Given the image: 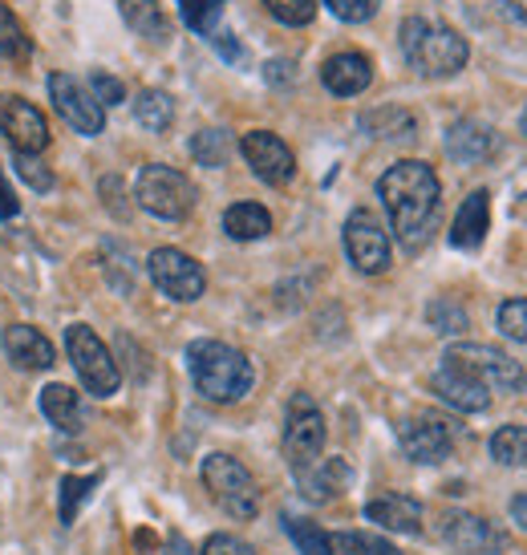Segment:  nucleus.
I'll return each mask as SVG.
<instances>
[{"label":"nucleus","mask_w":527,"mask_h":555,"mask_svg":"<svg viewBox=\"0 0 527 555\" xmlns=\"http://www.w3.org/2000/svg\"><path fill=\"white\" fill-rule=\"evenodd\" d=\"M377 199L389 216V232L398 235L406 251H419L438 223V207H442V183L430 163L422 158H402L386 167L377 179Z\"/></svg>","instance_id":"f257e3e1"},{"label":"nucleus","mask_w":527,"mask_h":555,"mask_svg":"<svg viewBox=\"0 0 527 555\" xmlns=\"http://www.w3.org/2000/svg\"><path fill=\"white\" fill-rule=\"evenodd\" d=\"M187 370H191L195 389L216 405H232V401L248 398L256 386V365L248 357L211 337L187 345Z\"/></svg>","instance_id":"f03ea898"},{"label":"nucleus","mask_w":527,"mask_h":555,"mask_svg":"<svg viewBox=\"0 0 527 555\" xmlns=\"http://www.w3.org/2000/svg\"><path fill=\"white\" fill-rule=\"evenodd\" d=\"M398 46H402V57L410 62V69L430 81L463 74L466 57H471L463 33L450 29V25H435L426 16H406L402 29H398Z\"/></svg>","instance_id":"7ed1b4c3"},{"label":"nucleus","mask_w":527,"mask_h":555,"mask_svg":"<svg viewBox=\"0 0 527 555\" xmlns=\"http://www.w3.org/2000/svg\"><path fill=\"white\" fill-rule=\"evenodd\" d=\"M134 199L146 216L155 219H187L195 211V199H200V191L195 183L187 179L183 170L167 167V163H146L139 170V179H134Z\"/></svg>","instance_id":"20e7f679"},{"label":"nucleus","mask_w":527,"mask_h":555,"mask_svg":"<svg viewBox=\"0 0 527 555\" xmlns=\"http://www.w3.org/2000/svg\"><path fill=\"white\" fill-rule=\"evenodd\" d=\"M200 475H203L207 494H211L232 519L244 524V519H256V515H260V487H256L252 470L240 463V459H232V454H207Z\"/></svg>","instance_id":"39448f33"},{"label":"nucleus","mask_w":527,"mask_h":555,"mask_svg":"<svg viewBox=\"0 0 527 555\" xmlns=\"http://www.w3.org/2000/svg\"><path fill=\"white\" fill-rule=\"evenodd\" d=\"M65 353L74 361V370H78L86 393H93V398H114V393H118L123 370H118L114 353L102 345V337L93 333L90 324H69V328H65Z\"/></svg>","instance_id":"423d86ee"},{"label":"nucleus","mask_w":527,"mask_h":555,"mask_svg":"<svg viewBox=\"0 0 527 555\" xmlns=\"http://www.w3.org/2000/svg\"><path fill=\"white\" fill-rule=\"evenodd\" d=\"M325 438H329V430H325L321 405H317L309 393H293V398H288V410H284V459L293 466V475L321 463Z\"/></svg>","instance_id":"0eeeda50"},{"label":"nucleus","mask_w":527,"mask_h":555,"mask_svg":"<svg viewBox=\"0 0 527 555\" xmlns=\"http://www.w3.org/2000/svg\"><path fill=\"white\" fill-rule=\"evenodd\" d=\"M442 361L450 365H459L466 370L471 377H479L487 389H496V393H524L527 389V373L524 365L507 357L503 349L496 345H479V340H459V345H450Z\"/></svg>","instance_id":"6e6552de"},{"label":"nucleus","mask_w":527,"mask_h":555,"mask_svg":"<svg viewBox=\"0 0 527 555\" xmlns=\"http://www.w3.org/2000/svg\"><path fill=\"white\" fill-rule=\"evenodd\" d=\"M46 90L53 109L62 114V122L69 130H78L81 139H98L106 130V109L90 93V86H81V78H74V74H49Z\"/></svg>","instance_id":"1a4fd4ad"},{"label":"nucleus","mask_w":527,"mask_h":555,"mask_svg":"<svg viewBox=\"0 0 527 555\" xmlns=\"http://www.w3.org/2000/svg\"><path fill=\"white\" fill-rule=\"evenodd\" d=\"M146 272L155 280V288L163 296H171L179 305H195L203 293H207V272L195 256H187L179 247H155L151 260H146Z\"/></svg>","instance_id":"9d476101"},{"label":"nucleus","mask_w":527,"mask_h":555,"mask_svg":"<svg viewBox=\"0 0 527 555\" xmlns=\"http://www.w3.org/2000/svg\"><path fill=\"white\" fill-rule=\"evenodd\" d=\"M345 256L361 276H382L389 268V232L365 207L349 211L345 219Z\"/></svg>","instance_id":"9b49d317"},{"label":"nucleus","mask_w":527,"mask_h":555,"mask_svg":"<svg viewBox=\"0 0 527 555\" xmlns=\"http://www.w3.org/2000/svg\"><path fill=\"white\" fill-rule=\"evenodd\" d=\"M0 134L13 142L16 155H37L49 146V122L46 114L25 102L21 93H0Z\"/></svg>","instance_id":"f8f14e48"},{"label":"nucleus","mask_w":527,"mask_h":555,"mask_svg":"<svg viewBox=\"0 0 527 555\" xmlns=\"http://www.w3.org/2000/svg\"><path fill=\"white\" fill-rule=\"evenodd\" d=\"M442 543L459 555H499L507 552L512 535L499 524L483 519V515H471V511H450L442 519Z\"/></svg>","instance_id":"ddd939ff"},{"label":"nucleus","mask_w":527,"mask_h":555,"mask_svg":"<svg viewBox=\"0 0 527 555\" xmlns=\"http://www.w3.org/2000/svg\"><path fill=\"white\" fill-rule=\"evenodd\" d=\"M240 155H244V163H248L252 175H256L260 183H268V186L293 183L296 158H293V151H288V142L280 139V134H272V130H252V134H244V139H240Z\"/></svg>","instance_id":"4468645a"},{"label":"nucleus","mask_w":527,"mask_h":555,"mask_svg":"<svg viewBox=\"0 0 527 555\" xmlns=\"http://www.w3.org/2000/svg\"><path fill=\"white\" fill-rule=\"evenodd\" d=\"M398 442H402L406 459H414L422 466H435L442 459H450L454 450V434H450V422L438 414H414L398 426Z\"/></svg>","instance_id":"2eb2a0df"},{"label":"nucleus","mask_w":527,"mask_h":555,"mask_svg":"<svg viewBox=\"0 0 527 555\" xmlns=\"http://www.w3.org/2000/svg\"><path fill=\"white\" fill-rule=\"evenodd\" d=\"M430 389L438 393V401H447L450 410H459V414H487L491 410V389L466 370L450 365V361L438 365V373L430 377Z\"/></svg>","instance_id":"dca6fc26"},{"label":"nucleus","mask_w":527,"mask_h":555,"mask_svg":"<svg viewBox=\"0 0 527 555\" xmlns=\"http://www.w3.org/2000/svg\"><path fill=\"white\" fill-rule=\"evenodd\" d=\"M447 155L454 163H463V167H475V163H487V158L499 151V134L491 122H483V118H459V122L447 126Z\"/></svg>","instance_id":"f3484780"},{"label":"nucleus","mask_w":527,"mask_h":555,"mask_svg":"<svg viewBox=\"0 0 527 555\" xmlns=\"http://www.w3.org/2000/svg\"><path fill=\"white\" fill-rule=\"evenodd\" d=\"M321 81L333 98H357V93L370 90L373 81V62L357 49H342L321 65Z\"/></svg>","instance_id":"a211bd4d"},{"label":"nucleus","mask_w":527,"mask_h":555,"mask_svg":"<svg viewBox=\"0 0 527 555\" xmlns=\"http://www.w3.org/2000/svg\"><path fill=\"white\" fill-rule=\"evenodd\" d=\"M0 345H4V353H9V361H13L16 370H53V340L46 337V333H37L33 324H9L4 328V337H0Z\"/></svg>","instance_id":"6ab92c4d"},{"label":"nucleus","mask_w":527,"mask_h":555,"mask_svg":"<svg viewBox=\"0 0 527 555\" xmlns=\"http://www.w3.org/2000/svg\"><path fill=\"white\" fill-rule=\"evenodd\" d=\"M365 519L394 535H422V503L410 494H377L365 503Z\"/></svg>","instance_id":"aec40b11"},{"label":"nucleus","mask_w":527,"mask_h":555,"mask_svg":"<svg viewBox=\"0 0 527 555\" xmlns=\"http://www.w3.org/2000/svg\"><path fill=\"white\" fill-rule=\"evenodd\" d=\"M487 228H491V195L487 191H471L463 207H459L454 223H450V247L475 251L487 240Z\"/></svg>","instance_id":"412c9836"},{"label":"nucleus","mask_w":527,"mask_h":555,"mask_svg":"<svg viewBox=\"0 0 527 555\" xmlns=\"http://www.w3.org/2000/svg\"><path fill=\"white\" fill-rule=\"evenodd\" d=\"M357 126H361V134L373 142H414L419 139V118H414L406 106H373L357 118Z\"/></svg>","instance_id":"4be33fe9"},{"label":"nucleus","mask_w":527,"mask_h":555,"mask_svg":"<svg viewBox=\"0 0 527 555\" xmlns=\"http://www.w3.org/2000/svg\"><path fill=\"white\" fill-rule=\"evenodd\" d=\"M37 405H41V414L49 417V426H53V430L78 434L81 426H86V410H81V398L69 386H62V382H49V386L41 389Z\"/></svg>","instance_id":"5701e85b"},{"label":"nucleus","mask_w":527,"mask_h":555,"mask_svg":"<svg viewBox=\"0 0 527 555\" xmlns=\"http://www.w3.org/2000/svg\"><path fill=\"white\" fill-rule=\"evenodd\" d=\"M118 13H123V21L139 33L142 41H151V46H167V37H171V21L163 16L158 0H118Z\"/></svg>","instance_id":"b1692460"},{"label":"nucleus","mask_w":527,"mask_h":555,"mask_svg":"<svg viewBox=\"0 0 527 555\" xmlns=\"http://www.w3.org/2000/svg\"><path fill=\"white\" fill-rule=\"evenodd\" d=\"M345 478H349V466H345L342 459H321L317 466L300 470L296 482H300V494H305V499L329 503V499H337V491L345 487Z\"/></svg>","instance_id":"393cba45"},{"label":"nucleus","mask_w":527,"mask_h":555,"mask_svg":"<svg viewBox=\"0 0 527 555\" xmlns=\"http://www.w3.org/2000/svg\"><path fill=\"white\" fill-rule=\"evenodd\" d=\"M223 232L232 235L235 244H252V240H264L272 232V216L260 203H232L223 211Z\"/></svg>","instance_id":"a878e982"},{"label":"nucleus","mask_w":527,"mask_h":555,"mask_svg":"<svg viewBox=\"0 0 527 555\" xmlns=\"http://www.w3.org/2000/svg\"><path fill=\"white\" fill-rule=\"evenodd\" d=\"M134 118H139L142 130H151V134H167L175 122V102L167 90H142L134 98Z\"/></svg>","instance_id":"bb28decb"},{"label":"nucleus","mask_w":527,"mask_h":555,"mask_svg":"<svg viewBox=\"0 0 527 555\" xmlns=\"http://www.w3.org/2000/svg\"><path fill=\"white\" fill-rule=\"evenodd\" d=\"M280 524H284V535L296 543V552L300 555H333V540H329L321 524H312L305 515H280Z\"/></svg>","instance_id":"cd10ccee"},{"label":"nucleus","mask_w":527,"mask_h":555,"mask_svg":"<svg viewBox=\"0 0 527 555\" xmlns=\"http://www.w3.org/2000/svg\"><path fill=\"white\" fill-rule=\"evenodd\" d=\"M191 158L207 170L228 167V158H232V134H228V130H219V126L191 134Z\"/></svg>","instance_id":"c85d7f7f"},{"label":"nucleus","mask_w":527,"mask_h":555,"mask_svg":"<svg viewBox=\"0 0 527 555\" xmlns=\"http://www.w3.org/2000/svg\"><path fill=\"white\" fill-rule=\"evenodd\" d=\"M102 482V475H65L62 478V491H57V519L62 527H69L78 519V511L90 503L93 487Z\"/></svg>","instance_id":"c756f323"},{"label":"nucleus","mask_w":527,"mask_h":555,"mask_svg":"<svg viewBox=\"0 0 527 555\" xmlns=\"http://www.w3.org/2000/svg\"><path fill=\"white\" fill-rule=\"evenodd\" d=\"M426 324L435 328L438 337H459V333H466V328H471V317H466V309L459 305V300L438 296V300H430V305H426Z\"/></svg>","instance_id":"7c9ffc66"},{"label":"nucleus","mask_w":527,"mask_h":555,"mask_svg":"<svg viewBox=\"0 0 527 555\" xmlns=\"http://www.w3.org/2000/svg\"><path fill=\"white\" fill-rule=\"evenodd\" d=\"M491 459L499 466H527V426H499L491 434Z\"/></svg>","instance_id":"2f4dec72"},{"label":"nucleus","mask_w":527,"mask_h":555,"mask_svg":"<svg viewBox=\"0 0 527 555\" xmlns=\"http://www.w3.org/2000/svg\"><path fill=\"white\" fill-rule=\"evenodd\" d=\"M223 4L228 0H179V16H183L187 29L211 37L219 29V21H223Z\"/></svg>","instance_id":"473e14b6"},{"label":"nucleus","mask_w":527,"mask_h":555,"mask_svg":"<svg viewBox=\"0 0 527 555\" xmlns=\"http://www.w3.org/2000/svg\"><path fill=\"white\" fill-rule=\"evenodd\" d=\"M329 540H333V555H402L389 540L370 535V531H342Z\"/></svg>","instance_id":"72a5a7b5"},{"label":"nucleus","mask_w":527,"mask_h":555,"mask_svg":"<svg viewBox=\"0 0 527 555\" xmlns=\"http://www.w3.org/2000/svg\"><path fill=\"white\" fill-rule=\"evenodd\" d=\"M29 37L21 29V21L13 16V9H4L0 4V57H9V62H29Z\"/></svg>","instance_id":"f704fd0d"},{"label":"nucleus","mask_w":527,"mask_h":555,"mask_svg":"<svg viewBox=\"0 0 527 555\" xmlns=\"http://www.w3.org/2000/svg\"><path fill=\"white\" fill-rule=\"evenodd\" d=\"M264 9L277 16L280 25L300 29V25H312V16H317V0H264Z\"/></svg>","instance_id":"c9c22d12"},{"label":"nucleus","mask_w":527,"mask_h":555,"mask_svg":"<svg viewBox=\"0 0 527 555\" xmlns=\"http://www.w3.org/2000/svg\"><path fill=\"white\" fill-rule=\"evenodd\" d=\"M321 4H325L337 21H345V25H365V21H373V13L382 9V0H321Z\"/></svg>","instance_id":"e433bc0d"},{"label":"nucleus","mask_w":527,"mask_h":555,"mask_svg":"<svg viewBox=\"0 0 527 555\" xmlns=\"http://www.w3.org/2000/svg\"><path fill=\"white\" fill-rule=\"evenodd\" d=\"M499 333L527 345V300H503L499 305Z\"/></svg>","instance_id":"4c0bfd02"},{"label":"nucleus","mask_w":527,"mask_h":555,"mask_svg":"<svg viewBox=\"0 0 527 555\" xmlns=\"http://www.w3.org/2000/svg\"><path fill=\"white\" fill-rule=\"evenodd\" d=\"M16 175H21L33 191H49V186H53V170L37 155H16Z\"/></svg>","instance_id":"58836bf2"},{"label":"nucleus","mask_w":527,"mask_h":555,"mask_svg":"<svg viewBox=\"0 0 527 555\" xmlns=\"http://www.w3.org/2000/svg\"><path fill=\"white\" fill-rule=\"evenodd\" d=\"M90 93L102 102V109L106 106H118V102H126V86L118 78H110V74H102V69H93L90 74Z\"/></svg>","instance_id":"ea45409f"},{"label":"nucleus","mask_w":527,"mask_h":555,"mask_svg":"<svg viewBox=\"0 0 527 555\" xmlns=\"http://www.w3.org/2000/svg\"><path fill=\"white\" fill-rule=\"evenodd\" d=\"M200 555H256V552H252V547L240 540V535H228V531H219V535H211V540L203 543Z\"/></svg>","instance_id":"a19ab883"},{"label":"nucleus","mask_w":527,"mask_h":555,"mask_svg":"<svg viewBox=\"0 0 527 555\" xmlns=\"http://www.w3.org/2000/svg\"><path fill=\"white\" fill-rule=\"evenodd\" d=\"M207 41L216 46V53H219V57H223V62H232V65H244V62H248V53L240 49V41H235L232 33L216 29V33H211V37H207Z\"/></svg>","instance_id":"79ce46f5"},{"label":"nucleus","mask_w":527,"mask_h":555,"mask_svg":"<svg viewBox=\"0 0 527 555\" xmlns=\"http://www.w3.org/2000/svg\"><path fill=\"white\" fill-rule=\"evenodd\" d=\"M102 195H106V207L118 219L130 216V207L123 203V179H118V175H106V179H102Z\"/></svg>","instance_id":"37998d69"},{"label":"nucleus","mask_w":527,"mask_h":555,"mask_svg":"<svg viewBox=\"0 0 527 555\" xmlns=\"http://www.w3.org/2000/svg\"><path fill=\"white\" fill-rule=\"evenodd\" d=\"M21 216V199H16L13 183L4 179V167H0V219H16Z\"/></svg>","instance_id":"c03bdc74"},{"label":"nucleus","mask_w":527,"mask_h":555,"mask_svg":"<svg viewBox=\"0 0 527 555\" xmlns=\"http://www.w3.org/2000/svg\"><path fill=\"white\" fill-rule=\"evenodd\" d=\"M264 78L272 81V86H288L296 78L293 74V62H284V57H272V62L264 65Z\"/></svg>","instance_id":"a18cd8bd"},{"label":"nucleus","mask_w":527,"mask_h":555,"mask_svg":"<svg viewBox=\"0 0 527 555\" xmlns=\"http://www.w3.org/2000/svg\"><path fill=\"white\" fill-rule=\"evenodd\" d=\"M499 13L515 25H527V0H499Z\"/></svg>","instance_id":"49530a36"},{"label":"nucleus","mask_w":527,"mask_h":555,"mask_svg":"<svg viewBox=\"0 0 527 555\" xmlns=\"http://www.w3.org/2000/svg\"><path fill=\"white\" fill-rule=\"evenodd\" d=\"M507 511H512V524L519 527V531H527V491L515 494L512 503H507Z\"/></svg>","instance_id":"de8ad7c7"},{"label":"nucleus","mask_w":527,"mask_h":555,"mask_svg":"<svg viewBox=\"0 0 527 555\" xmlns=\"http://www.w3.org/2000/svg\"><path fill=\"white\" fill-rule=\"evenodd\" d=\"M167 555H200V552H191V543L179 540V535H175V540L167 543Z\"/></svg>","instance_id":"09e8293b"},{"label":"nucleus","mask_w":527,"mask_h":555,"mask_svg":"<svg viewBox=\"0 0 527 555\" xmlns=\"http://www.w3.org/2000/svg\"><path fill=\"white\" fill-rule=\"evenodd\" d=\"M519 134H524V142H527V106H524V114H519Z\"/></svg>","instance_id":"8fccbe9b"}]
</instances>
